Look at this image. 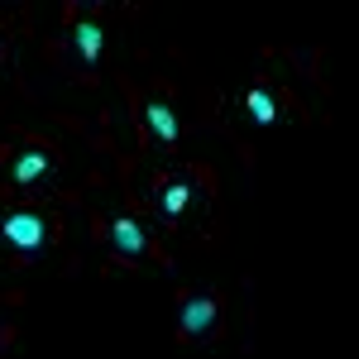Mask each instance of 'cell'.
Instances as JSON below:
<instances>
[{
    "label": "cell",
    "mask_w": 359,
    "mask_h": 359,
    "mask_svg": "<svg viewBox=\"0 0 359 359\" xmlns=\"http://www.w3.org/2000/svg\"><path fill=\"white\" fill-rule=\"evenodd\" d=\"M48 240H53V230H48V221L39 216V211H29V206H10L5 216H0V245L15 249V254H43L48 249Z\"/></svg>",
    "instance_id": "6da1fadb"
},
{
    "label": "cell",
    "mask_w": 359,
    "mask_h": 359,
    "mask_svg": "<svg viewBox=\"0 0 359 359\" xmlns=\"http://www.w3.org/2000/svg\"><path fill=\"white\" fill-rule=\"evenodd\" d=\"M216 321H221V302L206 297V292L182 297V306H177V335H182V340H201Z\"/></svg>",
    "instance_id": "7a4b0ae2"
},
{
    "label": "cell",
    "mask_w": 359,
    "mask_h": 359,
    "mask_svg": "<svg viewBox=\"0 0 359 359\" xmlns=\"http://www.w3.org/2000/svg\"><path fill=\"white\" fill-rule=\"evenodd\" d=\"M196 201H201V187H196L192 177H177V182H158L154 187V206H158L163 221H182Z\"/></svg>",
    "instance_id": "3957f363"
},
{
    "label": "cell",
    "mask_w": 359,
    "mask_h": 359,
    "mask_svg": "<svg viewBox=\"0 0 359 359\" xmlns=\"http://www.w3.org/2000/svg\"><path fill=\"white\" fill-rule=\"evenodd\" d=\"M48 172H53V154L39 149V144H29V149H20V154L10 158V182H15V187H39Z\"/></svg>",
    "instance_id": "277c9868"
},
{
    "label": "cell",
    "mask_w": 359,
    "mask_h": 359,
    "mask_svg": "<svg viewBox=\"0 0 359 359\" xmlns=\"http://www.w3.org/2000/svg\"><path fill=\"white\" fill-rule=\"evenodd\" d=\"M106 240H111V249L120 259H144V254H149V235H144V225L130 221V216L106 221Z\"/></svg>",
    "instance_id": "5b68a950"
},
{
    "label": "cell",
    "mask_w": 359,
    "mask_h": 359,
    "mask_svg": "<svg viewBox=\"0 0 359 359\" xmlns=\"http://www.w3.org/2000/svg\"><path fill=\"white\" fill-rule=\"evenodd\" d=\"M144 130L158 139V144H177V135H182V120H177V111L168 106L163 96H149V101H144Z\"/></svg>",
    "instance_id": "8992f818"
},
{
    "label": "cell",
    "mask_w": 359,
    "mask_h": 359,
    "mask_svg": "<svg viewBox=\"0 0 359 359\" xmlns=\"http://www.w3.org/2000/svg\"><path fill=\"white\" fill-rule=\"evenodd\" d=\"M72 53L82 57L86 67H96V62H101V53H106V25H96V20L72 25Z\"/></svg>",
    "instance_id": "52a82bcc"
},
{
    "label": "cell",
    "mask_w": 359,
    "mask_h": 359,
    "mask_svg": "<svg viewBox=\"0 0 359 359\" xmlns=\"http://www.w3.org/2000/svg\"><path fill=\"white\" fill-rule=\"evenodd\" d=\"M245 111L254 125H273L278 120V96L269 91V86H249L245 91Z\"/></svg>",
    "instance_id": "ba28073f"
},
{
    "label": "cell",
    "mask_w": 359,
    "mask_h": 359,
    "mask_svg": "<svg viewBox=\"0 0 359 359\" xmlns=\"http://www.w3.org/2000/svg\"><path fill=\"white\" fill-rule=\"evenodd\" d=\"M72 5H91V0H72Z\"/></svg>",
    "instance_id": "9c48e42d"
}]
</instances>
